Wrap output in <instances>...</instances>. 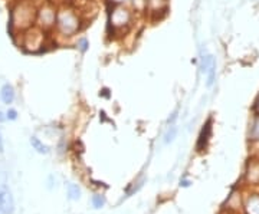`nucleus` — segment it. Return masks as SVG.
Instances as JSON below:
<instances>
[{
    "label": "nucleus",
    "mask_w": 259,
    "mask_h": 214,
    "mask_svg": "<svg viewBox=\"0 0 259 214\" xmlns=\"http://www.w3.org/2000/svg\"><path fill=\"white\" fill-rule=\"evenodd\" d=\"M176 118H177V111H175L173 114H171V117L168 118V121H167V124L168 125H173V122L176 121Z\"/></svg>",
    "instance_id": "obj_20"
},
{
    "label": "nucleus",
    "mask_w": 259,
    "mask_h": 214,
    "mask_svg": "<svg viewBox=\"0 0 259 214\" xmlns=\"http://www.w3.org/2000/svg\"><path fill=\"white\" fill-rule=\"evenodd\" d=\"M26 46L29 47V50H35L36 47H39L42 45V33L39 32V30H33L32 32V36H30V33L26 35V43H25Z\"/></svg>",
    "instance_id": "obj_7"
},
{
    "label": "nucleus",
    "mask_w": 259,
    "mask_h": 214,
    "mask_svg": "<svg viewBox=\"0 0 259 214\" xmlns=\"http://www.w3.org/2000/svg\"><path fill=\"white\" fill-rule=\"evenodd\" d=\"M3 120H5V118H3V114L0 112V121H3Z\"/></svg>",
    "instance_id": "obj_25"
},
{
    "label": "nucleus",
    "mask_w": 259,
    "mask_h": 214,
    "mask_svg": "<svg viewBox=\"0 0 259 214\" xmlns=\"http://www.w3.org/2000/svg\"><path fill=\"white\" fill-rule=\"evenodd\" d=\"M210 131H212V127H210V121H209L204 125L202 132H200V137H199V148H203L204 145H206V142H207L209 137H210Z\"/></svg>",
    "instance_id": "obj_12"
},
{
    "label": "nucleus",
    "mask_w": 259,
    "mask_h": 214,
    "mask_svg": "<svg viewBox=\"0 0 259 214\" xmlns=\"http://www.w3.org/2000/svg\"><path fill=\"white\" fill-rule=\"evenodd\" d=\"M0 152H3V140H2V135H0Z\"/></svg>",
    "instance_id": "obj_23"
},
{
    "label": "nucleus",
    "mask_w": 259,
    "mask_h": 214,
    "mask_svg": "<svg viewBox=\"0 0 259 214\" xmlns=\"http://www.w3.org/2000/svg\"><path fill=\"white\" fill-rule=\"evenodd\" d=\"M56 23H58V28L59 30L66 35V36H72L78 32L79 29V18L78 15L75 13L74 10L71 9H62L58 16H56Z\"/></svg>",
    "instance_id": "obj_2"
},
{
    "label": "nucleus",
    "mask_w": 259,
    "mask_h": 214,
    "mask_svg": "<svg viewBox=\"0 0 259 214\" xmlns=\"http://www.w3.org/2000/svg\"><path fill=\"white\" fill-rule=\"evenodd\" d=\"M246 178L249 183L256 184L259 183V161L258 159H252L248 164V173H246Z\"/></svg>",
    "instance_id": "obj_6"
},
{
    "label": "nucleus",
    "mask_w": 259,
    "mask_h": 214,
    "mask_svg": "<svg viewBox=\"0 0 259 214\" xmlns=\"http://www.w3.org/2000/svg\"><path fill=\"white\" fill-rule=\"evenodd\" d=\"M202 72L206 75V85L210 88L216 79V61L212 55L202 56Z\"/></svg>",
    "instance_id": "obj_4"
},
{
    "label": "nucleus",
    "mask_w": 259,
    "mask_h": 214,
    "mask_svg": "<svg viewBox=\"0 0 259 214\" xmlns=\"http://www.w3.org/2000/svg\"><path fill=\"white\" fill-rule=\"evenodd\" d=\"M6 117H8V120H12V121H13V120H16V118H18V112L15 111V110H9Z\"/></svg>",
    "instance_id": "obj_19"
},
{
    "label": "nucleus",
    "mask_w": 259,
    "mask_h": 214,
    "mask_svg": "<svg viewBox=\"0 0 259 214\" xmlns=\"http://www.w3.org/2000/svg\"><path fill=\"white\" fill-rule=\"evenodd\" d=\"M249 137L250 140H259V117H256V118L253 120V122H252Z\"/></svg>",
    "instance_id": "obj_16"
},
{
    "label": "nucleus",
    "mask_w": 259,
    "mask_h": 214,
    "mask_svg": "<svg viewBox=\"0 0 259 214\" xmlns=\"http://www.w3.org/2000/svg\"><path fill=\"white\" fill-rule=\"evenodd\" d=\"M131 19L133 15L127 8L121 6V5H115L110 12V26L112 30H122V29H127L131 23Z\"/></svg>",
    "instance_id": "obj_3"
},
{
    "label": "nucleus",
    "mask_w": 259,
    "mask_h": 214,
    "mask_svg": "<svg viewBox=\"0 0 259 214\" xmlns=\"http://www.w3.org/2000/svg\"><path fill=\"white\" fill-rule=\"evenodd\" d=\"M30 144H32V147L36 149L39 154H47L48 152V147L37 137H32L30 138Z\"/></svg>",
    "instance_id": "obj_14"
},
{
    "label": "nucleus",
    "mask_w": 259,
    "mask_h": 214,
    "mask_svg": "<svg viewBox=\"0 0 259 214\" xmlns=\"http://www.w3.org/2000/svg\"><path fill=\"white\" fill-rule=\"evenodd\" d=\"M36 16L35 8L29 3H20L18 5V8L13 10L12 13V25L18 29H26L29 28Z\"/></svg>",
    "instance_id": "obj_1"
},
{
    "label": "nucleus",
    "mask_w": 259,
    "mask_h": 214,
    "mask_svg": "<svg viewBox=\"0 0 259 214\" xmlns=\"http://www.w3.org/2000/svg\"><path fill=\"white\" fill-rule=\"evenodd\" d=\"M176 135H177L176 125H168V130H167L166 134H164V144H170V142H173L175 138H176Z\"/></svg>",
    "instance_id": "obj_15"
},
{
    "label": "nucleus",
    "mask_w": 259,
    "mask_h": 214,
    "mask_svg": "<svg viewBox=\"0 0 259 214\" xmlns=\"http://www.w3.org/2000/svg\"><path fill=\"white\" fill-rule=\"evenodd\" d=\"M15 210L13 196L8 187H0V213L12 214Z\"/></svg>",
    "instance_id": "obj_5"
},
{
    "label": "nucleus",
    "mask_w": 259,
    "mask_h": 214,
    "mask_svg": "<svg viewBox=\"0 0 259 214\" xmlns=\"http://www.w3.org/2000/svg\"><path fill=\"white\" fill-rule=\"evenodd\" d=\"M78 47H79L81 52H85L88 49V40L87 39H79L78 40Z\"/></svg>",
    "instance_id": "obj_18"
},
{
    "label": "nucleus",
    "mask_w": 259,
    "mask_h": 214,
    "mask_svg": "<svg viewBox=\"0 0 259 214\" xmlns=\"http://www.w3.org/2000/svg\"><path fill=\"white\" fill-rule=\"evenodd\" d=\"M166 0H147V8L150 13H158L166 10Z\"/></svg>",
    "instance_id": "obj_8"
},
{
    "label": "nucleus",
    "mask_w": 259,
    "mask_h": 214,
    "mask_svg": "<svg viewBox=\"0 0 259 214\" xmlns=\"http://www.w3.org/2000/svg\"><path fill=\"white\" fill-rule=\"evenodd\" d=\"M255 110H256V111H258V114H259V99H258V102H256V105H255Z\"/></svg>",
    "instance_id": "obj_24"
},
{
    "label": "nucleus",
    "mask_w": 259,
    "mask_h": 214,
    "mask_svg": "<svg viewBox=\"0 0 259 214\" xmlns=\"http://www.w3.org/2000/svg\"><path fill=\"white\" fill-rule=\"evenodd\" d=\"M112 3H115V5H121V3H125L127 0H110Z\"/></svg>",
    "instance_id": "obj_21"
},
{
    "label": "nucleus",
    "mask_w": 259,
    "mask_h": 214,
    "mask_svg": "<svg viewBox=\"0 0 259 214\" xmlns=\"http://www.w3.org/2000/svg\"><path fill=\"white\" fill-rule=\"evenodd\" d=\"M93 204L95 208H102L104 204H105V198L101 196V194H95L93 197Z\"/></svg>",
    "instance_id": "obj_17"
},
{
    "label": "nucleus",
    "mask_w": 259,
    "mask_h": 214,
    "mask_svg": "<svg viewBox=\"0 0 259 214\" xmlns=\"http://www.w3.org/2000/svg\"><path fill=\"white\" fill-rule=\"evenodd\" d=\"M40 19H42V22H44L45 26H51V25L55 23L56 20L55 12L51 9V8H44L42 12H40Z\"/></svg>",
    "instance_id": "obj_10"
},
{
    "label": "nucleus",
    "mask_w": 259,
    "mask_h": 214,
    "mask_svg": "<svg viewBox=\"0 0 259 214\" xmlns=\"http://www.w3.org/2000/svg\"><path fill=\"white\" fill-rule=\"evenodd\" d=\"M246 211L248 214H259V196H250L246 204Z\"/></svg>",
    "instance_id": "obj_11"
},
{
    "label": "nucleus",
    "mask_w": 259,
    "mask_h": 214,
    "mask_svg": "<svg viewBox=\"0 0 259 214\" xmlns=\"http://www.w3.org/2000/svg\"><path fill=\"white\" fill-rule=\"evenodd\" d=\"M66 191H68V197L71 200H78L81 197V188L78 187V184L74 183H68L66 184Z\"/></svg>",
    "instance_id": "obj_13"
},
{
    "label": "nucleus",
    "mask_w": 259,
    "mask_h": 214,
    "mask_svg": "<svg viewBox=\"0 0 259 214\" xmlns=\"http://www.w3.org/2000/svg\"><path fill=\"white\" fill-rule=\"evenodd\" d=\"M180 184H182L183 187H189V186H190V181H187V180H183V181H182Z\"/></svg>",
    "instance_id": "obj_22"
},
{
    "label": "nucleus",
    "mask_w": 259,
    "mask_h": 214,
    "mask_svg": "<svg viewBox=\"0 0 259 214\" xmlns=\"http://www.w3.org/2000/svg\"><path fill=\"white\" fill-rule=\"evenodd\" d=\"M0 96L3 99V102L8 103V105L13 102V99H15V89H13V86L9 84L3 85V88L0 91Z\"/></svg>",
    "instance_id": "obj_9"
}]
</instances>
